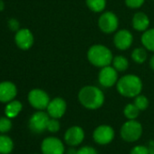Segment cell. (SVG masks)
Listing matches in <instances>:
<instances>
[{
	"mask_svg": "<svg viewBox=\"0 0 154 154\" xmlns=\"http://www.w3.org/2000/svg\"><path fill=\"white\" fill-rule=\"evenodd\" d=\"M149 67L154 71V54L149 59Z\"/></svg>",
	"mask_w": 154,
	"mask_h": 154,
	"instance_id": "obj_33",
	"label": "cell"
},
{
	"mask_svg": "<svg viewBox=\"0 0 154 154\" xmlns=\"http://www.w3.org/2000/svg\"><path fill=\"white\" fill-rule=\"evenodd\" d=\"M77 154H98V152L92 146H84L77 149Z\"/></svg>",
	"mask_w": 154,
	"mask_h": 154,
	"instance_id": "obj_29",
	"label": "cell"
},
{
	"mask_svg": "<svg viewBox=\"0 0 154 154\" xmlns=\"http://www.w3.org/2000/svg\"><path fill=\"white\" fill-rule=\"evenodd\" d=\"M147 58H148V54H147L146 48L138 47V48H135L131 53V59L136 63L141 64L146 62Z\"/></svg>",
	"mask_w": 154,
	"mask_h": 154,
	"instance_id": "obj_22",
	"label": "cell"
},
{
	"mask_svg": "<svg viewBox=\"0 0 154 154\" xmlns=\"http://www.w3.org/2000/svg\"><path fill=\"white\" fill-rule=\"evenodd\" d=\"M130 154H149V149L143 145H136L131 149Z\"/></svg>",
	"mask_w": 154,
	"mask_h": 154,
	"instance_id": "obj_28",
	"label": "cell"
},
{
	"mask_svg": "<svg viewBox=\"0 0 154 154\" xmlns=\"http://www.w3.org/2000/svg\"><path fill=\"white\" fill-rule=\"evenodd\" d=\"M87 59L91 64L98 68L111 65L113 55L110 48L107 46L97 44L92 45L87 51Z\"/></svg>",
	"mask_w": 154,
	"mask_h": 154,
	"instance_id": "obj_3",
	"label": "cell"
},
{
	"mask_svg": "<svg viewBox=\"0 0 154 154\" xmlns=\"http://www.w3.org/2000/svg\"><path fill=\"white\" fill-rule=\"evenodd\" d=\"M22 108H23V105L19 101H11L6 106V109H5L6 116L10 119L15 118L20 113V112L22 111Z\"/></svg>",
	"mask_w": 154,
	"mask_h": 154,
	"instance_id": "obj_18",
	"label": "cell"
},
{
	"mask_svg": "<svg viewBox=\"0 0 154 154\" xmlns=\"http://www.w3.org/2000/svg\"><path fill=\"white\" fill-rule=\"evenodd\" d=\"M87 8L94 13H102L107 5V0H85Z\"/></svg>",
	"mask_w": 154,
	"mask_h": 154,
	"instance_id": "obj_20",
	"label": "cell"
},
{
	"mask_svg": "<svg viewBox=\"0 0 154 154\" xmlns=\"http://www.w3.org/2000/svg\"><path fill=\"white\" fill-rule=\"evenodd\" d=\"M142 81L138 75L125 74L122 76L116 84L118 93L126 98H134L142 91Z\"/></svg>",
	"mask_w": 154,
	"mask_h": 154,
	"instance_id": "obj_2",
	"label": "cell"
},
{
	"mask_svg": "<svg viewBox=\"0 0 154 154\" xmlns=\"http://www.w3.org/2000/svg\"><path fill=\"white\" fill-rule=\"evenodd\" d=\"M66 109H67L66 102L61 97H56L51 100L46 108L49 116L51 118H55V119L62 118L64 115Z\"/></svg>",
	"mask_w": 154,
	"mask_h": 154,
	"instance_id": "obj_13",
	"label": "cell"
},
{
	"mask_svg": "<svg viewBox=\"0 0 154 154\" xmlns=\"http://www.w3.org/2000/svg\"><path fill=\"white\" fill-rule=\"evenodd\" d=\"M115 136L113 128L110 125L102 124L96 127L93 132L94 140L99 145H107L111 143Z\"/></svg>",
	"mask_w": 154,
	"mask_h": 154,
	"instance_id": "obj_6",
	"label": "cell"
},
{
	"mask_svg": "<svg viewBox=\"0 0 154 154\" xmlns=\"http://www.w3.org/2000/svg\"><path fill=\"white\" fill-rule=\"evenodd\" d=\"M16 44L22 50H28L34 44V35L29 29H19L16 34Z\"/></svg>",
	"mask_w": 154,
	"mask_h": 154,
	"instance_id": "obj_14",
	"label": "cell"
},
{
	"mask_svg": "<svg viewBox=\"0 0 154 154\" xmlns=\"http://www.w3.org/2000/svg\"><path fill=\"white\" fill-rule=\"evenodd\" d=\"M122 139L126 142L137 141L142 134V126L136 120H128L125 122L120 131Z\"/></svg>",
	"mask_w": 154,
	"mask_h": 154,
	"instance_id": "obj_4",
	"label": "cell"
},
{
	"mask_svg": "<svg viewBox=\"0 0 154 154\" xmlns=\"http://www.w3.org/2000/svg\"><path fill=\"white\" fill-rule=\"evenodd\" d=\"M0 154H1V153H0Z\"/></svg>",
	"mask_w": 154,
	"mask_h": 154,
	"instance_id": "obj_35",
	"label": "cell"
},
{
	"mask_svg": "<svg viewBox=\"0 0 154 154\" xmlns=\"http://www.w3.org/2000/svg\"><path fill=\"white\" fill-rule=\"evenodd\" d=\"M98 26L104 34L115 33L119 27V18L117 15L112 11L103 12L99 17Z\"/></svg>",
	"mask_w": 154,
	"mask_h": 154,
	"instance_id": "obj_5",
	"label": "cell"
},
{
	"mask_svg": "<svg viewBox=\"0 0 154 154\" xmlns=\"http://www.w3.org/2000/svg\"><path fill=\"white\" fill-rule=\"evenodd\" d=\"M60 127H61V124L58 121V119H55V118H51L49 119L48 121V123H47V128L46 130L52 133H55L57 132L59 130H60Z\"/></svg>",
	"mask_w": 154,
	"mask_h": 154,
	"instance_id": "obj_26",
	"label": "cell"
},
{
	"mask_svg": "<svg viewBox=\"0 0 154 154\" xmlns=\"http://www.w3.org/2000/svg\"><path fill=\"white\" fill-rule=\"evenodd\" d=\"M104 94L97 86L85 85L78 93L79 103L88 110H97L104 103Z\"/></svg>",
	"mask_w": 154,
	"mask_h": 154,
	"instance_id": "obj_1",
	"label": "cell"
},
{
	"mask_svg": "<svg viewBox=\"0 0 154 154\" xmlns=\"http://www.w3.org/2000/svg\"><path fill=\"white\" fill-rule=\"evenodd\" d=\"M132 27L134 30L138 32H144L149 29V17L143 12H137L134 14L132 20H131Z\"/></svg>",
	"mask_w": 154,
	"mask_h": 154,
	"instance_id": "obj_16",
	"label": "cell"
},
{
	"mask_svg": "<svg viewBox=\"0 0 154 154\" xmlns=\"http://www.w3.org/2000/svg\"><path fill=\"white\" fill-rule=\"evenodd\" d=\"M126 6L131 9H138L141 8L145 0H124Z\"/></svg>",
	"mask_w": 154,
	"mask_h": 154,
	"instance_id": "obj_27",
	"label": "cell"
},
{
	"mask_svg": "<svg viewBox=\"0 0 154 154\" xmlns=\"http://www.w3.org/2000/svg\"><path fill=\"white\" fill-rule=\"evenodd\" d=\"M50 116L47 112L38 111L35 112L29 120V128L35 133H42L47 128Z\"/></svg>",
	"mask_w": 154,
	"mask_h": 154,
	"instance_id": "obj_10",
	"label": "cell"
},
{
	"mask_svg": "<svg viewBox=\"0 0 154 154\" xmlns=\"http://www.w3.org/2000/svg\"><path fill=\"white\" fill-rule=\"evenodd\" d=\"M17 90L11 82H3L0 84V102L9 103L17 96Z\"/></svg>",
	"mask_w": 154,
	"mask_h": 154,
	"instance_id": "obj_15",
	"label": "cell"
},
{
	"mask_svg": "<svg viewBox=\"0 0 154 154\" xmlns=\"http://www.w3.org/2000/svg\"><path fill=\"white\" fill-rule=\"evenodd\" d=\"M43 154H64L65 148L63 142L56 137H47L41 144Z\"/></svg>",
	"mask_w": 154,
	"mask_h": 154,
	"instance_id": "obj_9",
	"label": "cell"
},
{
	"mask_svg": "<svg viewBox=\"0 0 154 154\" xmlns=\"http://www.w3.org/2000/svg\"><path fill=\"white\" fill-rule=\"evenodd\" d=\"M118 80V71L113 66L108 65L101 68L98 74V82L103 87H112L116 85Z\"/></svg>",
	"mask_w": 154,
	"mask_h": 154,
	"instance_id": "obj_7",
	"label": "cell"
},
{
	"mask_svg": "<svg viewBox=\"0 0 154 154\" xmlns=\"http://www.w3.org/2000/svg\"><path fill=\"white\" fill-rule=\"evenodd\" d=\"M112 64L118 72H124L129 68V61L123 55L113 56Z\"/></svg>",
	"mask_w": 154,
	"mask_h": 154,
	"instance_id": "obj_21",
	"label": "cell"
},
{
	"mask_svg": "<svg viewBox=\"0 0 154 154\" xmlns=\"http://www.w3.org/2000/svg\"><path fill=\"white\" fill-rule=\"evenodd\" d=\"M12 128V122L8 117L0 118V132L6 133L8 132Z\"/></svg>",
	"mask_w": 154,
	"mask_h": 154,
	"instance_id": "obj_25",
	"label": "cell"
},
{
	"mask_svg": "<svg viewBox=\"0 0 154 154\" xmlns=\"http://www.w3.org/2000/svg\"><path fill=\"white\" fill-rule=\"evenodd\" d=\"M66 154H77V149H74L72 146H71V148H69L66 151Z\"/></svg>",
	"mask_w": 154,
	"mask_h": 154,
	"instance_id": "obj_32",
	"label": "cell"
},
{
	"mask_svg": "<svg viewBox=\"0 0 154 154\" xmlns=\"http://www.w3.org/2000/svg\"><path fill=\"white\" fill-rule=\"evenodd\" d=\"M50 101L49 95L44 90L33 89L28 94V102L35 109L40 111L46 109Z\"/></svg>",
	"mask_w": 154,
	"mask_h": 154,
	"instance_id": "obj_8",
	"label": "cell"
},
{
	"mask_svg": "<svg viewBox=\"0 0 154 154\" xmlns=\"http://www.w3.org/2000/svg\"><path fill=\"white\" fill-rule=\"evenodd\" d=\"M85 137V133L84 129L81 126L73 125L66 130L63 139H64V142L67 145L75 147L80 145L84 141Z\"/></svg>",
	"mask_w": 154,
	"mask_h": 154,
	"instance_id": "obj_11",
	"label": "cell"
},
{
	"mask_svg": "<svg viewBox=\"0 0 154 154\" xmlns=\"http://www.w3.org/2000/svg\"><path fill=\"white\" fill-rule=\"evenodd\" d=\"M4 2L2 1V0H0V11H2L4 9Z\"/></svg>",
	"mask_w": 154,
	"mask_h": 154,
	"instance_id": "obj_34",
	"label": "cell"
},
{
	"mask_svg": "<svg viewBox=\"0 0 154 154\" xmlns=\"http://www.w3.org/2000/svg\"><path fill=\"white\" fill-rule=\"evenodd\" d=\"M141 44L143 47L147 49V51H150L154 53V28H149L142 33L140 38Z\"/></svg>",
	"mask_w": 154,
	"mask_h": 154,
	"instance_id": "obj_17",
	"label": "cell"
},
{
	"mask_svg": "<svg viewBox=\"0 0 154 154\" xmlns=\"http://www.w3.org/2000/svg\"><path fill=\"white\" fill-rule=\"evenodd\" d=\"M133 43V35L128 29H121L115 32L113 36V44L119 50L124 51L129 49Z\"/></svg>",
	"mask_w": 154,
	"mask_h": 154,
	"instance_id": "obj_12",
	"label": "cell"
},
{
	"mask_svg": "<svg viewBox=\"0 0 154 154\" xmlns=\"http://www.w3.org/2000/svg\"><path fill=\"white\" fill-rule=\"evenodd\" d=\"M14 149L13 140L7 135H0V153L9 154Z\"/></svg>",
	"mask_w": 154,
	"mask_h": 154,
	"instance_id": "obj_19",
	"label": "cell"
},
{
	"mask_svg": "<svg viewBox=\"0 0 154 154\" xmlns=\"http://www.w3.org/2000/svg\"><path fill=\"white\" fill-rule=\"evenodd\" d=\"M149 154H154V140H150L148 146Z\"/></svg>",
	"mask_w": 154,
	"mask_h": 154,
	"instance_id": "obj_31",
	"label": "cell"
},
{
	"mask_svg": "<svg viewBox=\"0 0 154 154\" xmlns=\"http://www.w3.org/2000/svg\"><path fill=\"white\" fill-rule=\"evenodd\" d=\"M133 103L137 106V108L140 111H145L149 107V100L145 95L139 94L136 97H134Z\"/></svg>",
	"mask_w": 154,
	"mask_h": 154,
	"instance_id": "obj_24",
	"label": "cell"
},
{
	"mask_svg": "<svg viewBox=\"0 0 154 154\" xmlns=\"http://www.w3.org/2000/svg\"><path fill=\"white\" fill-rule=\"evenodd\" d=\"M140 110L134 103H128L123 109V114L128 120H136L140 114Z\"/></svg>",
	"mask_w": 154,
	"mask_h": 154,
	"instance_id": "obj_23",
	"label": "cell"
},
{
	"mask_svg": "<svg viewBox=\"0 0 154 154\" xmlns=\"http://www.w3.org/2000/svg\"><path fill=\"white\" fill-rule=\"evenodd\" d=\"M8 27L10 28V30L12 31H18L19 30V27H20V25H19V22L17 20V19H10L8 21Z\"/></svg>",
	"mask_w": 154,
	"mask_h": 154,
	"instance_id": "obj_30",
	"label": "cell"
}]
</instances>
